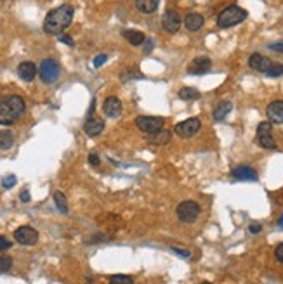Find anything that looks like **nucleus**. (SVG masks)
I'll return each instance as SVG.
<instances>
[{
	"instance_id": "1",
	"label": "nucleus",
	"mask_w": 283,
	"mask_h": 284,
	"mask_svg": "<svg viewBox=\"0 0 283 284\" xmlns=\"http://www.w3.org/2000/svg\"><path fill=\"white\" fill-rule=\"evenodd\" d=\"M73 7L70 4H65L61 7H56L47 14L44 21V31L49 35H61L73 21Z\"/></svg>"
},
{
	"instance_id": "2",
	"label": "nucleus",
	"mask_w": 283,
	"mask_h": 284,
	"mask_svg": "<svg viewBox=\"0 0 283 284\" xmlns=\"http://www.w3.org/2000/svg\"><path fill=\"white\" fill-rule=\"evenodd\" d=\"M24 101L20 95H9V97L0 99V125H12L23 116Z\"/></svg>"
},
{
	"instance_id": "3",
	"label": "nucleus",
	"mask_w": 283,
	"mask_h": 284,
	"mask_svg": "<svg viewBox=\"0 0 283 284\" xmlns=\"http://www.w3.org/2000/svg\"><path fill=\"white\" fill-rule=\"evenodd\" d=\"M247 11L238 5H230L226 7L221 14L217 16V26L219 28H231V26H236V24L243 23L247 19Z\"/></svg>"
},
{
	"instance_id": "4",
	"label": "nucleus",
	"mask_w": 283,
	"mask_h": 284,
	"mask_svg": "<svg viewBox=\"0 0 283 284\" xmlns=\"http://www.w3.org/2000/svg\"><path fill=\"white\" fill-rule=\"evenodd\" d=\"M177 218L184 224H193L200 215V205L196 201H183L176 208Z\"/></svg>"
},
{
	"instance_id": "5",
	"label": "nucleus",
	"mask_w": 283,
	"mask_h": 284,
	"mask_svg": "<svg viewBox=\"0 0 283 284\" xmlns=\"http://www.w3.org/2000/svg\"><path fill=\"white\" fill-rule=\"evenodd\" d=\"M136 125L138 129L141 130L142 133H155L158 130H164V125H165V120L160 116H138L136 120Z\"/></svg>"
},
{
	"instance_id": "6",
	"label": "nucleus",
	"mask_w": 283,
	"mask_h": 284,
	"mask_svg": "<svg viewBox=\"0 0 283 284\" xmlns=\"http://www.w3.org/2000/svg\"><path fill=\"white\" fill-rule=\"evenodd\" d=\"M39 75L44 84H54L59 76V65L56 59H44L39 68Z\"/></svg>"
},
{
	"instance_id": "7",
	"label": "nucleus",
	"mask_w": 283,
	"mask_h": 284,
	"mask_svg": "<svg viewBox=\"0 0 283 284\" xmlns=\"http://www.w3.org/2000/svg\"><path fill=\"white\" fill-rule=\"evenodd\" d=\"M257 142H259L260 148L264 149H275L276 142L275 137H273V127L269 121H262L257 127Z\"/></svg>"
},
{
	"instance_id": "8",
	"label": "nucleus",
	"mask_w": 283,
	"mask_h": 284,
	"mask_svg": "<svg viewBox=\"0 0 283 284\" xmlns=\"http://www.w3.org/2000/svg\"><path fill=\"white\" fill-rule=\"evenodd\" d=\"M14 239L20 244H24V246H33L39 241V232L35 231L33 227H30V225H23V227L14 231Z\"/></svg>"
},
{
	"instance_id": "9",
	"label": "nucleus",
	"mask_w": 283,
	"mask_h": 284,
	"mask_svg": "<svg viewBox=\"0 0 283 284\" xmlns=\"http://www.w3.org/2000/svg\"><path fill=\"white\" fill-rule=\"evenodd\" d=\"M200 129H202V123H200L198 118H188V120L177 123V125H176V133L179 137H184V139H188V137H193L195 133H198Z\"/></svg>"
},
{
	"instance_id": "10",
	"label": "nucleus",
	"mask_w": 283,
	"mask_h": 284,
	"mask_svg": "<svg viewBox=\"0 0 283 284\" xmlns=\"http://www.w3.org/2000/svg\"><path fill=\"white\" fill-rule=\"evenodd\" d=\"M162 24H164L165 31H168V33H176L181 26L179 12H177L176 9H167L164 14V21H162Z\"/></svg>"
},
{
	"instance_id": "11",
	"label": "nucleus",
	"mask_w": 283,
	"mask_h": 284,
	"mask_svg": "<svg viewBox=\"0 0 283 284\" xmlns=\"http://www.w3.org/2000/svg\"><path fill=\"white\" fill-rule=\"evenodd\" d=\"M211 68H212V61L209 57L202 56V57H195L189 63L188 73H191V75H203V73H207Z\"/></svg>"
},
{
	"instance_id": "12",
	"label": "nucleus",
	"mask_w": 283,
	"mask_h": 284,
	"mask_svg": "<svg viewBox=\"0 0 283 284\" xmlns=\"http://www.w3.org/2000/svg\"><path fill=\"white\" fill-rule=\"evenodd\" d=\"M266 114L269 118V123L282 125L283 123V101H273L266 109Z\"/></svg>"
},
{
	"instance_id": "13",
	"label": "nucleus",
	"mask_w": 283,
	"mask_h": 284,
	"mask_svg": "<svg viewBox=\"0 0 283 284\" xmlns=\"http://www.w3.org/2000/svg\"><path fill=\"white\" fill-rule=\"evenodd\" d=\"M249 66L256 71H260V73H268L269 68L273 66V61L268 59V57L260 56V54H252L249 59Z\"/></svg>"
},
{
	"instance_id": "14",
	"label": "nucleus",
	"mask_w": 283,
	"mask_h": 284,
	"mask_svg": "<svg viewBox=\"0 0 283 284\" xmlns=\"http://www.w3.org/2000/svg\"><path fill=\"white\" fill-rule=\"evenodd\" d=\"M103 111L108 118H118L122 114V103L118 97H108L103 104Z\"/></svg>"
},
{
	"instance_id": "15",
	"label": "nucleus",
	"mask_w": 283,
	"mask_h": 284,
	"mask_svg": "<svg viewBox=\"0 0 283 284\" xmlns=\"http://www.w3.org/2000/svg\"><path fill=\"white\" fill-rule=\"evenodd\" d=\"M170 139H172V133L168 132V130H158V132L148 133V135L144 137L146 142L151 146H165L170 142Z\"/></svg>"
},
{
	"instance_id": "16",
	"label": "nucleus",
	"mask_w": 283,
	"mask_h": 284,
	"mask_svg": "<svg viewBox=\"0 0 283 284\" xmlns=\"http://www.w3.org/2000/svg\"><path fill=\"white\" fill-rule=\"evenodd\" d=\"M18 75H20V78L23 82H31L37 76V66L33 63H30V61H24V63H21L18 66Z\"/></svg>"
},
{
	"instance_id": "17",
	"label": "nucleus",
	"mask_w": 283,
	"mask_h": 284,
	"mask_svg": "<svg viewBox=\"0 0 283 284\" xmlns=\"http://www.w3.org/2000/svg\"><path fill=\"white\" fill-rule=\"evenodd\" d=\"M103 129H104V121L99 120V118H92V116L85 121V125H84V130L89 137L99 135V133L103 132Z\"/></svg>"
},
{
	"instance_id": "18",
	"label": "nucleus",
	"mask_w": 283,
	"mask_h": 284,
	"mask_svg": "<svg viewBox=\"0 0 283 284\" xmlns=\"http://www.w3.org/2000/svg\"><path fill=\"white\" fill-rule=\"evenodd\" d=\"M203 16L198 14V12H189V14L184 18V26H186L188 31H198L200 28L203 26Z\"/></svg>"
},
{
	"instance_id": "19",
	"label": "nucleus",
	"mask_w": 283,
	"mask_h": 284,
	"mask_svg": "<svg viewBox=\"0 0 283 284\" xmlns=\"http://www.w3.org/2000/svg\"><path fill=\"white\" fill-rule=\"evenodd\" d=\"M233 177L236 178V180H257V174H256V170L254 168H250V167H236L233 172Z\"/></svg>"
},
{
	"instance_id": "20",
	"label": "nucleus",
	"mask_w": 283,
	"mask_h": 284,
	"mask_svg": "<svg viewBox=\"0 0 283 284\" xmlns=\"http://www.w3.org/2000/svg\"><path fill=\"white\" fill-rule=\"evenodd\" d=\"M136 7L142 14H151L158 9V0H136Z\"/></svg>"
},
{
	"instance_id": "21",
	"label": "nucleus",
	"mask_w": 283,
	"mask_h": 284,
	"mask_svg": "<svg viewBox=\"0 0 283 284\" xmlns=\"http://www.w3.org/2000/svg\"><path fill=\"white\" fill-rule=\"evenodd\" d=\"M231 109H233V104H231L230 101H222V103H219L217 106H215V109H214V118H215L217 121L224 120V118L231 113Z\"/></svg>"
},
{
	"instance_id": "22",
	"label": "nucleus",
	"mask_w": 283,
	"mask_h": 284,
	"mask_svg": "<svg viewBox=\"0 0 283 284\" xmlns=\"http://www.w3.org/2000/svg\"><path fill=\"white\" fill-rule=\"evenodd\" d=\"M123 37L127 38V42H129L130 45H136V47L141 45V44L144 42V35L138 30H125L123 31Z\"/></svg>"
},
{
	"instance_id": "23",
	"label": "nucleus",
	"mask_w": 283,
	"mask_h": 284,
	"mask_svg": "<svg viewBox=\"0 0 283 284\" xmlns=\"http://www.w3.org/2000/svg\"><path fill=\"white\" fill-rule=\"evenodd\" d=\"M14 144V135H12L11 130H2L0 132V149L2 151H7Z\"/></svg>"
},
{
	"instance_id": "24",
	"label": "nucleus",
	"mask_w": 283,
	"mask_h": 284,
	"mask_svg": "<svg viewBox=\"0 0 283 284\" xmlns=\"http://www.w3.org/2000/svg\"><path fill=\"white\" fill-rule=\"evenodd\" d=\"M179 97L183 99V101H196V99L200 97V92L193 87H184L179 90Z\"/></svg>"
},
{
	"instance_id": "25",
	"label": "nucleus",
	"mask_w": 283,
	"mask_h": 284,
	"mask_svg": "<svg viewBox=\"0 0 283 284\" xmlns=\"http://www.w3.org/2000/svg\"><path fill=\"white\" fill-rule=\"evenodd\" d=\"M54 201H56V206H58V210L61 213H68V205H66V197L63 193H59V191H56L54 193Z\"/></svg>"
},
{
	"instance_id": "26",
	"label": "nucleus",
	"mask_w": 283,
	"mask_h": 284,
	"mask_svg": "<svg viewBox=\"0 0 283 284\" xmlns=\"http://www.w3.org/2000/svg\"><path fill=\"white\" fill-rule=\"evenodd\" d=\"M110 284H134V281L125 274H115V276L110 277Z\"/></svg>"
},
{
	"instance_id": "27",
	"label": "nucleus",
	"mask_w": 283,
	"mask_h": 284,
	"mask_svg": "<svg viewBox=\"0 0 283 284\" xmlns=\"http://www.w3.org/2000/svg\"><path fill=\"white\" fill-rule=\"evenodd\" d=\"M268 76H273V78H276V76H282L283 75V65H280V63H273V66L269 68V71L266 73Z\"/></svg>"
},
{
	"instance_id": "28",
	"label": "nucleus",
	"mask_w": 283,
	"mask_h": 284,
	"mask_svg": "<svg viewBox=\"0 0 283 284\" xmlns=\"http://www.w3.org/2000/svg\"><path fill=\"white\" fill-rule=\"evenodd\" d=\"M12 267V258L11 257H0V274L7 272Z\"/></svg>"
},
{
	"instance_id": "29",
	"label": "nucleus",
	"mask_w": 283,
	"mask_h": 284,
	"mask_svg": "<svg viewBox=\"0 0 283 284\" xmlns=\"http://www.w3.org/2000/svg\"><path fill=\"white\" fill-rule=\"evenodd\" d=\"M16 184V177L14 175H7V177H4V180H2V186L5 187V189H11V187H14Z\"/></svg>"
},
{
	"instance_id": "30",
	"label": "nucleus",
	"mask_w": 283,
	"mask_h": 284,
	"mask_svg": "<svg viewBox=\"0 0 283 284\" xmlns=\"http://www.w3.org/2000/svg\"><path fill=\"white\" fill-rule=\"evenodd\" d=\"M12 246V242L11 239H7L5 236H0V251H5L9 250V248Z\"/></svg>"
},
{
	"instance_id": "31",
	"label": "nucleus",
	"mask_w": 283,
	"mask_h": 284,
	"mask_svg": "<svg viewBox=\"0 0 283 284\" xmlns=\"http://www.w3.org/2000/svg\"><path fill=\"white\" fill-rule=\"evenodd\" d=\"M170 250L174 251V253H177L179 257H183V258H189L191 257V253H189V250H183V248H177V246H172Z\"/></svg>"
},
{
	"instance_id": "32",
	"label": "nucleus",
	"mask_w": 283,
	"mask_h": 284,
	"mask_svg": "<svg viewBox=\"0 0 283 284\" xmlns=\"http://www.w3.org/2000/svg\"><path fill=\"white\" fill-rule=\"evenodd\" d=\"M275 258L280 262V263H283V242H280L278 246H276V250H275Z\"/></svg>"
},
{
	"instance_id": "33",
	"label": "nucleus",
	"mask_w": 283,
	"mask_h": 284,
	"mask_svg": "<svg viewBox=\"0 0 283 284\" xmlns=\"http://www.w3.org/2000/svg\"><path fill=\"white\" fill-rule=\"evenodd\" d=\"M106 59H108V57L104 56V54H99V56H96V59H94V66H96V68H99V66H103L104 63H106Z\"/></svg>"
},
{
	"instance_id": "34",
	"label": "nucleus",
	"mask_w": 283,
	"mask_h": 284,
	"mask_svg": "<svg viewBox=\"0 0 283 284\" xmlns=\"http://www.w3.org/2000/svg\"><path fill=\"white\" fill-rule=\"evenodd\" d=\"M59 42L66 44V45H70V47L75 45V42H73V38H71V37H68V35H59Z\"/></svg>"
},
{
	"instance_id": "35",
	"label": "nucleus",
	"mask_w": 283,
	"mask_h": 284,
	"mask_svg": "<svg viewBox=\"0 0 283 284\" xmlns=\"http://www.w3.org/2000/svg\"><path fill=\"white\" fill-rule=\"evenodd\" d=\"M89 163H91L92 167H97V165H99V156H97L96 153H91V154H89Z\"/></svg>"
},
{
	"instance_id": "36",
	"label": "nucleus",
	"mask_w": 283,
	"mask_h": 284,
	"mask_svg": "<svg viewBox=\"0 0 283 284\" xmlns=\"http://www.w3.org/2000/svg\"><path fill=\"white\" fill-rule=\"evenodd\" d=\"M269 49L275 50V52H282L283 54V40H280V42H275L269 45Z\"/></svg>"
},
{
	"instance_id": "37",
	"label": "nucleus",
	"mask_w": 283,
	"mask_h": 284,
	"mask_svg": "<svg viewBox=\"0 0 283 284\" xmlns=\"http://www.w3.org/2000/svg\"><path fill=\"white\" fill-rule=\"evenodd\" d=\"M260 225L259 224H250V232H252V234H259L260 232Z\"/></svg>"
},
{
	"instance_id": "38",
	"label": "nucleus",
	"mask_w": 283,
	"mask_h": 284,
	"mask_svg": "<svg viewBox=\"0 0 283 284\" xmlns=\"http://www.w3.org/2000/svg\"><path fill=\"white\" fill-rule=\"evenodd\" d=\"M21 201H23V203H28V201H30V193H28V191H23V193H21Z\"/></svg>"
},
{
	"instance_id": "39",
	"label": "nucleus",
	"mask_w": 283,
	"mask_h": 284,
	"mask_svg": "<svg viewBox=\"0 0 283 284\" xmlns=\"http://www.w3.org/2000/svg\"><path fill=\"white\" fill-rule=\"evenodd\" d=\"M278 225L283 229V213H282V217H280V218H278Z\"/></svg>"
},
{
	"instance_id": "40",
	"label": "nucleus",
	"mask_w": 283,
	"mask_h": 284,
	"mask_svg": "<svg viewBox=\"0 0 283 284\" xmlns=\"http://www.w3.org/2000/svg\"><path fill=\"white\" fill-rule=\"evenodd\" d=\"M202 284H211V283H202Z\"/></svg>"
}]
</instances>
